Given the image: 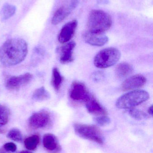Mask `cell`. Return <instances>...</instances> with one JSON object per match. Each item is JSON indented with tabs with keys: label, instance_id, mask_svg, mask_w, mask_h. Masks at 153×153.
Wrapping results in <instances>:
<instances>
[{
	"label": "cell",
	"instance_id": "obj_1",
	"mask_svg": "<svg viewBox=\"0 0 153 153\" xmlns=\"http://www.w3.org/2000/svg\"><path fill=\"white\" fill-rule=\"evenodd\" d=\"M28 51V45L24 39H8L0 48V61L8 67L17 65L25 59Z\"/></svg>",
	"mask_w": 153,
	"mask_h": 153
},
{
	"label": "cell",
	"instance_id": "obj_2",
	"mask_svg": "<svg viewBox=\"0 0 153 153\" xmlns=\"http://www.w3.org/2000/svg\"><path fill=\"white\" fill-rule=\"evenodd\" d=\"M111 16L102 10H93L89 13L87 21L88 31L94 33H104L112 26Z\"/></svg>",
	"mask_w": 153,
	"mask_h": 153
},
{
	"label": "cell",
	"instance_id": "obj_3",
	"mask_svg": "<svg viewBox=\"0 0 153 153\" xmlns=\"http://www.w3.org/2000/svg\"><path fill=\"white\" fill-rule=\"evenodd\" d=\"M150 97L144 90H135L120 96L116 102V106L122 109H132L147 101Z\"/></svg>",
	"mask_w": 153,
	"mask_h": 153
},
{
	"label": "cell",
	"instance_id": "obj_4",
	"mask_svg": "<svg viewBox=\"0 0 153 153\" xmlns=\"http://www.w3.org/2000/svg\"><path fill=\"white\" fill-rule=\"evenodd\" d=\"M121 57L120 51L115 48H108L100 51L95 56L94 64L97 68L105 69L115 65Z\"/></svg>",
	"mask_w": 153,
	"mask_h": 153
},
{
	"label": "cell",
	"instance_id": "obj_5",
	"mask_svg": "<svg viewBox=\"0 0 153 153\" xmlns=\"http://www.w3.org/2000/svg\"><path fill=\"white\" fill-rule=\"evenodd\" d=\"M73 127L75 134L80 137L99 144L104 143L102 132L96 126L76 123L74 124Z\"/></svg>",
	"mask_w": 153,
	"mask_h": 153
},
{
	"label": "cell",
	"instance_id": "obj_6",
	"mask_svg": "<svg viewBox=\"0 0 153 153\" xmlns=\"http://www.w3.org/2000/svg\"><path fill=\"white\" fill-rule=\"evenodd\" d=\"M69 95L72 100L77 102H86L91 97L85 85L76 82L72 84Z\"/></svg>",
	"mask_w": 153,
	"mask_h": 153
},
{
	"label": "cell",
	"instance_id": "obj_7",
	"mask_svg": "<svg viewBox=\"0 0 153 153\" xmlns=\"http://www.w3.org/2000/svg\"><path fill=\"white\" fill-rule=\"evenodd\" d=\"M51 122V117L48 112L40 111L34 113L28 120L30 127L33 129L45 128Z\"/></svg>",
	"mask_w": 153,
	"mask_h": 153
},
{
	"label": "cell",
	"instance_id": "obj_8",
	"mask_svg": "<svg viewBox=\"0 0 153 153\" xmlns=\"http://www.w3.org/2000/svg\"><path fill=\"white\" fill-rule=\"evenodd\" d=\"M32 78V75L28 73L19 76H11L6 80L5 87L10 91H18L22 85L30 82Z\"/></svg>",
	"mask_w": 153,
	"mask_h": 153
},
{
	"label": "cell",
	"instance_id": "obj_9",
	"mask_svg": "<svg viewBox=\"0 0 153 153\" xmlns=\"http://www.w3.org/2000/svg\"><path fill=\"white\" fill-rule=\"evenodd\" d=\"M78 25L75 20L69 22L62 27L58 36L59 42L61 44H65L69 42L74 36Z\"/></svg>",
	"mask_w": 153,
	"mask_h": 153
},
{
	"label": "cell",
	"instance_id": "obj_10",
	"mask_svg": "<svg viewBox=\"0 0 153 153\" xmlns=\"http://www.w3.org/2000/svg\"><path fill=\"white\" fill-rule=\"evenodd\" d=\"M146 82V79L144 76L141 75H134L128 77L123 82L121 88L125 91L137 90L143 86Z\"/></svg>",
	"mask_w": 153,
	"mask_h": 153
},
{
	"label": "cell",
	"instance_id": "obj_11",
	"mask_svg": "<svg viewBox=\"0 0 153 153\" xmlns=\"http://www.w3.org/2000/svg\"><path fill=\"white\" fill-rule=\"evenodd\" d=\"M84 39L87 44L94 46H102L108 41V38L104 33L87 31L83 34Z\"/></svg>",
	"mask_w": 153,
	"mask_h": 153
},
{
	"label": "cell",
	"instance_id": "obj_12",
	"mask_svg": "<svg viewBox=\"0 0 153 153\" xmlns=\"http://www.w3.org/2000/svg\"><path fill=\"white\" fill-rule=\"evenodd\" d=\"M43 144L45 149L50 153H59L62 147L57 137L51 134L44 135Z\"/></svg>",
	"mask_w": 153,
	"mask_h": 153
},
{
	"label": "cell",
	"instance_id": "obj_13",
	"mask_svg": "<svg viewBox=\"0 0 153 153\" xmlns=\"http://www.w3.org/2000/svg\"><path fill=\"white\" fill-rule=\"evenodd\" d=\"M76 44L74 41H71L63 45L59 49L60 62L63 64L68 63L73 61V53Z\"/></svg>",
	"mask_w": 153,
	"mask_h": 153
},
{
	"label": "cell",
	"instance_id": "obj_14",
	"mask_svg": "<svg viewBox=\"0 0 153 153\" xmlns=\"http://www.w3.org/2000/svg\"><path fill=\"white\" fill-rule=\"evenodd\" d=\"M75 9L70 2L68 4L59 7L53 15L51 20L52 24L56 25L61 23Z\"/></svg>",
	"mask_w": 153,
	"mask_h": 153
},
{
	"label": "cell",
	"instance_id": "obj_15",
	"mask_svg": "<svg viewBox=\"0 0 153 153\" xmlns=\"http://www.w3.org/2000/svg\"><path fill=\"white\" fill-rule=\"evenodd\" d=\"M85 103L86 109L89 113L97 116L107 115V113L106 110L95 98L91 96Z\"/></svg>",
	"mask_w": 153,
	"mask_h": 153
},
{
	"label": "cell",
	"instance_id": "obj_16",
	"mask_svg": "<svg viewBox=\"0 0 153 153\" xmlns=\"http://www.w3.org/2000/svg\"><path fill=\"white\" fill-rule=\"evenodd\" d=\"M133 72V66L126 62L119 64L116 68V74L119 78H123L129 76Z\"/></svg>",
	"mask_w": 153,
	"mask_h": 153
},
{
	"label": "cell",
	"instance_id": "obj_17",
	"mask_svg": "<svg viewBox=\"0 0 153 153\" xmlns=\"http://www.w3.org/2000/svg\"><path fill=\"white\" fill-rule=\"evenodd\" d=\"M16 11L15 6L9 4H5L1 10V19L2 21L8 19L15 14Z\"/></svg>",
	"mask_w": 153,
	"mask_h": 153
},
{
	"label": "cell",
	"instance_id": "obj_18",
	"mask_svg": "<svg viewBox=\"0 0 153 153\" xmlns=\"http://www.w3.org/2000/svg\"><path fill=\"white\" fill-rule=\"evenodd\" d=\"M63 81V77L61 75L58 69L57 68H54L52 71L51 83L55 91H59Z\"/></svg>",
	"mask_w": 153,
	"mask_h": 153
},
{
	"label": "cell",
	"instance_id": "obj_19",
	"mask_svg": "<svg viewBox=\"0 0 153 153\" xmlns=\"http://www.w3.org/2000/svg\"><path fill=\"white\" fill-rule=\"evenodd\" d=\"M39 136L37 135H33L28 137L24 140V146L26 149L29 151H34L40 143Z\"/></svg>",
	"mask_w": 153,
	"mask_h": 153
},
{
	"label": "cell",
	"instance_id": "obj_20",
	"mask_svg": "<svg viewBox=\"0 0 153 153\" xmlns=\"http://www.w3.org/2000/svg\"><path fill=\"white\" fill-rule=\"evenodd\" d=\"M50 94L44 87L37 89L33 93L32 98L35 100L42 101L49 99Z\"/></svg>",
	"mask_w": 153,
	"mask_h": 153
},
{
	"label": "cell",
	"instance_id": "obj_21",
	"mask_svg": "<svg viewBox=\"0 0 153 153\" xmlns=\"http://www.w3.org/2000/svg\"><path fill=\"white\" fill-rule=\"evenodd\" d=\"M10 111L4 105L0 104V127L5 126L9 120Z\"/></svg>",
	"mask_w": 153,
	"mask_h": 153
},
{
	"label": "cell",
	"instance_id": "obj_22",
	"mask_svg": "<svg viewBox=\"0 0 153 153\" xmlns=\"http://www.w3.org/2000/svg\"><path fill=\"white\" fill-rule=\"evenodd\" d=\"M7 137L16 142H21L22 141V135L19 129L16 128L11 129L8 134Z\"/></svg>",
	"mask_w": 153,
	"mask_h": 153
},
{
	"label": "cell",
	"instance_id": "obj_23",
	"mask_svg": "<svg viewBox=\"0 0 153 153\" xmlns=\"http://www.w3.org/2000/svg\"><path fill=\"white\" fill-rule=\"evenodd\" d=\"M129 113L131 117L137 120H142L148 117L147 114L142 111L137 109H131L129 111Z\"/></svg>",
	"mask_w": 153,
	"mask_h": 153
},
{
	"label": "cell",
	"instance_id": "obj_24",
	"mask_svg": "<svg viewBox=\"0 0 153 153\" xmlns=\"http://www.w3.org/2000/svg\"><path fill=\"white\" fill-rule=\"evenodd\" d=\"M94 120L97 125L100 126H105L110 122V119L107 115L97 116Z\"/></svg>",
	"mask_w": 153,
	"mask_h": 153
},
{
	"label": "cell",
	"instance_id": "obj_25",
	"mask_svg": "<svg viewBox=\"0 0 153 153\" xmlns=\"http://www.w3.org/2000/svg\"><path fill=\"white\" fill-rule=\"evenodd\" d=\"M4 149L8 152H14L17 150V146L13 143H5L3 146Z\"/></svg>",
	"mask_w": 153,
	"mask_h": 153
},
{
	"label": "cell",
	"instance_id": "obj_26",
	"mask_svg": "<svg viewBox=\"0 0 153 153\" xmlns=\"http://www.w3.org/2000/svg\"><path fill=\"white\" fill-rule=\"evenodd\" d=\"M92 77L93 81H95V82H100L103 80L104 75L102 72H96L93 74Z\"/></svg>",
	"mask_w": 153,
	"mask_h": 153
},
{
	"label": "cell",
	"instance_id": "obj_27",
	"mask_svg": "<svg viewBox=\"0 0 153 153\" xmlns=\"http://www.w3.org/2000/svg\"><path fill=\"white\" fill-rule=\"evenodd\" d=\"M148 112L150 115L151 116H153V105H152L150 108H149L148 110Z\"/></svg>",
	"mask_w": 153,
	"mask_h": 153
},
{
	"label": "cell",
	"instance_id": "obj_28",
	"mask_svg": "<svg viewBox=\"0 0 153 153\" xmlns=\"http://www.w3.org/2000/svg\"><path fill=\"white\" fill-rule=\"evenodd\" d=\"M19 153H33L31 152H30V151H21V152H20Z\"/></svg>",
	"mask_w": 153,
	"mask_h": 153
},
{
	"label": "cell",
	"instance_id": "obj_29",
	"mask_svg": "<svg viewBox=\"0 0 153 153\" xmlns=\"http://www.w3.org/2000/svg\"><path fill=\"white\" fill-rule=\"evenodd\" d=\"M99 2L102 3L107 2V0H99Z\"/></svg>",
	"mask_w": 153,
	"mask_h": 153
},
{
	"label": "cell",
	"instance_id": "obj_30",
	"mask_svg": "<svg viewBox=\"0 0 153 153\" xmlns=\"http://www.w3.org/2000/svg\"><path fill=\"white\" fill-rule=\"evenodd\" d=\"M4 133V130H2V129H0V134H3Z\"/></svg>",
	"mask_w": 153,
	"mask_h": 153
},
{
	"label": "cell",
	"instance_id": "obj_31",
	"mask_svg": "<svg viewBox=\"0 0 153 153\" xmlns=\"http://www.w3.org/2000/svg\"><path fill=\"white\" fill-rule=\"evenodd\" d=\"M0 153H4V152L3 150H0Z\"/></svg>",
	"mask_w": 153,
	"mask_h": 153
}]
</instances>
